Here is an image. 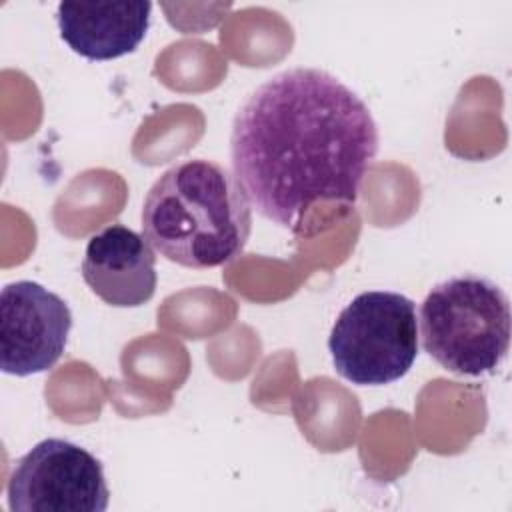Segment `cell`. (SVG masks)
Returning <instances> with one entry per match:
<instances>
[{"label":"cell","instance_id":"6da1fadb","mask_svg":"<svg viewBox=\"0 0 512 512\" xmlns=\"http://www.w3.org/2000/svg\"><path fill=\"white\" fill-rule=\"evenodd\" d=\"M378 142L354 90L326 70L298 66L264 80L238 108L232 174L262 218L296 232L314 202H356Z\"/></svg>","mask_w":512,"mask_h":512},{"label":"cell","instance_id":"277c9868","mask_svg":"<svg viewBox=\"0 0 512 512\" xmlns=\"http://www.w3.org/2000/svg\"><path fill=\"white\" fill-rule=\"evenodd\" d=\"M328 350L334 370L358 386H382L408 374L418 356L416 304L390 290H368L338 314Z\"/></svg>","mask_w":512,"mask_h":512},{"label":"cell","instance_id":"5b68a950","mask_svg":"<svg viewBox=\"0 0 512 512\" xmlns=\"http://www.w3.org/2000/svg\"><path fill=\"white\" fill-rule=\"evenodd\" d=\"M6 496L12 512H104L110 490L92 452L64 438H44L16 460Z\"/></svg>","mask_w":512,"mask_h":512},{"label":"cell","instance_id":"7a4b0ae2","mask_svg":"<svg viewBox=\"0 0 512 512\" xmlns=\"http://www.w3.org/2000/svg\"><path fill=\"white\" fill-rule=\"evenodd\" d=\"M252 206L234 174L204 158L168 168L142 204V236L166 260L216 268L244 250Z\"/></svg>","mask_w":512,"mask_h":512},{"label":"cell","instance_id":"ba28073f","mask_svg":"<svg viewBox=\"0 0 512 512\" xmlns=\"http://www.w3.org/2000/svg\"><path fill=\"white\" fill-rule=\"evenodd\" d=\"M152 2H60L56 22L68 48L88 60L134 52L150 28Z\"/></svg>","mask_w":512,"mask_h":512},{"label":"cell","instance_id":"52a82bcc","mask_svg":"<svg viewBox=\"0 0 512 512\" xmlns=\"http://www.w3.org/2000/svg\"><path fill=\"white\" fill-rule=\"evenodd\" d=\"M82 278L106 304L136 308L156 292V256L142 234L110 224L88 240Z\"/></svg>","mask_w":512,"mask_h":512},{"label":"cell","instance_id":"8992f818","mask_svg":"<svg viewBox=\"0 0 512 512\" xmlns=\"http://www.w3.org/2000/svg\"><path fill=\"white\" fill-rule=\"evenodd\" d=\"M72 328L68 304L32 280L6 284L0 294V368L30 376L50 370L64 354Z\"/></svg>","mask_w":512,"mask_h":512},{"label":"cell","instance_id":"3957f363","mask_svg":"<svg viewBox=\"0 0 512 512\" xmlns=\"http://www.w3.org/2000/svg\"><path fill=\"white\" fill-rule=\"evenodd\" d=\"M424 350L458 376L494 374L510 348V302L504 290L478 274L436 284L420 306Z\"/></svg>","mask_w":512,"mask_h":512}]
</instances>
